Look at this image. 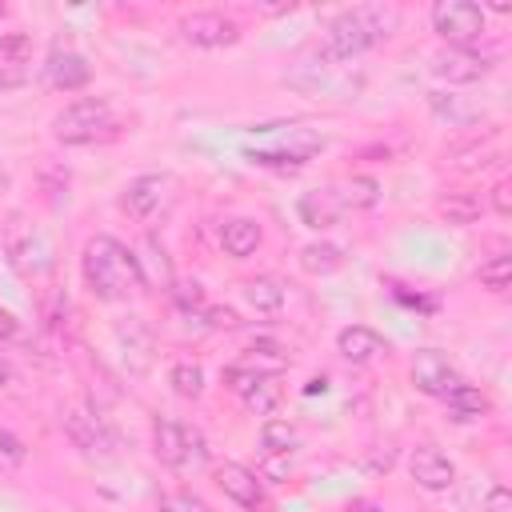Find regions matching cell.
Listing matches in <instances>:
<instances>
[{
  "mask_svg": "<svg viewBox=\"0 0 512 512\" xmlns=\"http://www.w3.org/2000/svg\"><path fill=\"white\" fill-rule=\"evenodd\" d=\"M16 336V316L8 308H0V344H8Z\"/></svg>",
  "mask_w": 512,
  "mask_h": 512,
  "instance_id": "cell-36",
  "label": "cell"
},
{
  "mask_svg": "<svg viewBox=\"0 0 512 512\" xmlns=\"http://www.w3.org/2000/svg\"><path fill=\"white\" fill-rule=\"evenodd\" d=\"M168 384H172V392H176V396H184V400H196V396L204 392V368H200V364H188V360H180V364H172V372H168Z\"/></svg>",
  "mask_w": 512,
  "mask_h": 512,
  "instance_id": "cell-27",
  "label": "cell"
},
{
  "mask_svg": "<svg viewBox=\"0 0 512 512\" xmlns=\"http://www.w3.org/2000/svg\"><path fill=\"white\" fill-rule=\"evenodd\" d=\"M260 444L268 456H288L296 448V424L292 420H280V416H268L260 424Z\"/></svg>",
  "mask_w": 512,
  "mask_h": 512,
  "instance_id": "cell-24",
  "label": "cell"
},
{
  "mask_svg": "<svg viewBox=\"0 0 512 512\" xmlns=\"http://www.w3.org/2000/svg\"><path fill=\"white\" fill-rule=\"evenodd\" d=\"M260 240H264V232H260V224H256L252 216H232V220L220 224V248H224L232 260L252 256V252L260 248Z\"/></svg>",
  "mask_w": 512,
  "mask_h": 512,
  "instance_id": "cell-16",
  "label": "cell"
},
{
  "mask_svg": "<svg viewBox=\"0 0 512 512\" xmlns=\"http://www.w3.org/2000/svg\"><path fill=\"white\" fill-rule=\"evenodd\" d=\"M432 72L448 84H476L492 72V60L480 52H464V48H444L432 56Z\"/></svg>",
  "mask_w": 512,
  "mask_h": 512,
  "instance_id": "cell-12",
  "label": "cell"
},
{
  "mask_svg": "<svg viewBox=\"0 0 512 512\" xmlns=\"http://www.w3.org/2000/svg\"><path fill=\"white\" fill-rule=\"evenodd\" d=\"M64 424H68V436H72L88 456H108V452H112V436H108V428H104L96 416H88V412H68Z\"/></svg>",
  "mask_w": 512,
  "mask_h": 512,
  "instance_id": "cell-17",
  "label": "cell"
},
{
  "mask_svg": "<svg viewBox=\"0 0 512 512\" xmlns=\"http://www.w3.org/2000/svg\"><path fill=\"white\" fill-rule=\"evenodd\" d=\"M436 212H440L448 224H472V220L480 216V200L468 196V192H452V196H444V200L436 204Z\"/></svg>",
  "mask_w": 512,
  "mask_h": 512,
  "instance_id": "cell-28",
  "label": "cell"
},
{
  "mask_svg": "<svg viewBox=\"0 0 512 512\" xmlns=\"http://www.w3.org/2000/svg\"><path fill=\"white\" fill-rule=\"evenodd\" d=\"M256 512H260V508H256Z\"/></svg>",
  "mask_w": 512,
  "mask_h": 512,
  "instance_id": "cell-41",
  "label": "cell"
},
{
  "mask_svg": "<svg viewBox=\"0 0 512 512\" xmlns=\"http://www.w3.org/2000/svg\"><path fill=\"white\" fill-rule=\"evenodd\" d=\"M336 352H340L348 364H372L380 352H388V340H384L376 328H368V324H348V328H340V336H336Z\"/></svg>",
  "mask_w": 512,
  "mask_h": 512,
  "instance_id": "cell-15",
  "label": "cell"
},
{
  "mask_svg": "<svg viewBox=\"0 0 512 512\" xmlns=\"http://www.w3.org/2000/svg\"><path fill=\"white\" fill-rule=\"evenodd\" d=\"M180 36L196 48H224V44H236L240 28L224 12H192L180 20Z\"/></svg>",
  "mask_w": 512,
  "mask_h": 512,
  "instance_id": "cell-9",
  "label": "cell"
},
{
  "mask_svg": "<svg viewBox=\"0 0 512 512\" xmlns=\"http://www.w3.org/2000/svg\"><path fill=\"white\" fill-rule=\"evenodd\" d=\"M396 28H400V12L396 8H384V4L344 8L324 28V60H332V64L352 60V56L376 48L380 40H388Z\"/></svg>",
  "mask_w": 512,
  "mask_h": 512,
  "instance_id": "cell-2",
  "label": "cell"
},
{
  "mask_svg": "<svg viewBox=\"0 0 512 512\" xmlns=\"http://www.w3.org/2000/svg\"><path fill=\"white\" fill-rule=\"evenodd\" d=\"M116 336L124 344V360L132 364V372H144L148 368V352H152V332L136 316H128V324H120Z\"/></svg>",
  "mask_w": 512,
  "mask_h": 512,
  "instance_id": "cell-22",
  "label": "cell"
},
{
  "mask_svg": "<svg viewBox=\"0 0 512 512\" xmlns=\"http://www.w3.org/2000/svg\"><path fill=\"white\" fill-rule=\"evenodd\" d=\"M456 380H460V376H456L452 360H448L440 348H420V352L412 356V384H416V392L444 400V392H448Z\"/></svg>",
  "mask_w": 512,
  "mask_h": 512,
  "instance_id": "cell-8",
  "label": "cell"
},
{
  "mask_svg": "<svg viewBox=\"0 0 512 512\" xmlns=\"http://www.w3.org/2000/svg\"><path fill=\"white\" fill-rule=\"evenodd\" d=\"M484 512H508V488H492L488 496V508Z\"/></svg>",
  "mask_w": 512,
  "mask_h": 512,
  "instance_id": "cell-37",
  "label": "cell"
},
{
  "mask_svg": "<svg viewBox=\"0 0 512 512\" xmlns=\"http://www.w3.org/2000/svg\"><path fill=\"white\" fill-rule=\"evenodd\" d=\"M24 460H28V448H24V440H20L16 432L0 428V472H16Z\"/></svg>",
  "mask_w": 512,
  "mask_h": 512,
  "instance_id": "cell-30",
  "label": "cell"
},
{
  "mask_svg": "<svg viewBox=\"0 0 512 512\" xmlns=\"http://www.w3.org/2000/svg\"><path fill=\"white\" fill-rule=\"evenodd\" d=\"M408 472H412V480H416L420 488H428V492H444V488L456 484V464H452L436 444H420V448L408 456Z\"/></svg>",
  "mask_w": 512,
  "mask_h": 512,
  "instance_id": "cell-11",
  "label": "cell"
},
{
  "mask_svg": "<svg viewBox=\"0 0 512 512\" xmlns=\"http://www.w3.org/2000/svg\"><path fill=\"white\" fill-rule=\"evenodd\" d=\"M20 84H24V72H20V68L0 64V96H4V92H12V88H20Z\"/></svg>",
  "mask_w": 512,
  "mask_h": 512,
  "instance_id": "cell-35",
  "label": "cell"
},
{
  "mask_svg": "<svg viewBox=\"0 0 512 512\" xmlns=\"http://www.w3.org/2000/svg\"><path fill=\"white\" fill-rule=\"evenodd\" d=\"M476 276H480V284H484L488 292H504V288L512 284V256H508V252H492L488 260H480Z\"/></svg>",
  "mask_w": 512,
  "mask_h": 512,
  "instance_id": "cell-26",
  "label": "cell"
},
{
  "mask_svg": "<svg viewBox=\"0 0 512 512\" xmlns=\"http://www.w3.org/2000/svg\"><path fill=\"white\" fill-rule=\"evenodd\" d=\"M244 300H248L256 312H280L284 300H288V292H284V284H280L276 276H256V280L244 284Z\"/></svg>",
  "mask_w": 512,
  "mask_h": 512,
  "instance_id": "cell-23",
  "label": "cell"
},
{
  "mask_svg": "<svg viewBox=\"0 0 512 512\" xmlns=\"http://www.w3.org/2000/svg\"><path fill=\"white\" fill-rule=\"evenodd\" d=\"M172 296H176L184 308H200V304H204V288H200L196 280H192V284H188V280H184V284H172Z\"/></svg>",
  "mask_w": 512,
  "mask_h": 512,
  "instance_id": "cell-32",
  "label": "cell"
},
{
  "mask_svg": "<svg viewBox=\"0 0 512 512\" xmlns=\"http://www.w3.org/2000/svg\"><path fill=\"white\" fill-rule=\"evenodd\" d=\"M136 264H140L144 288H148V284H160V288H172V284H176V276H172V264H168L164 248L156 244V236H144V248L136 252Z\"/></svg>",
  "mask_w": 512,
  "mask_h": 512,
  "instance_id": "cell-21",
  "label": "cell"
},
{
  "mask_svg": "<svg viewBox=\"0 0 512 512\" xmlns=\"http://www.w3.org/2000/svg\"><path fill=\"white\" fill-rule=\"evenodd\" d=\"M296 212H300V220H304L308 228L324 232V228L340 224V216H344L348 208H344V200H340V188L324 184V188H308V192H300Z\"/></svg>",
  "mask_w": 512,
  "mask_h": 512,
  "instance_id": "cell-13",
  "label": "cell"
},
{
  "mask_svg": "<svg viewBox=\"0 0 512 512\" xmlns=\"http://www.w3.org/2000/svg\"><path fill=\"white\" fill-rule=\"evenodd\" d=\"M324 152V132L292 120V124H260L244 136V160L260 168H304Z\"/></svg>",
  "mask_w": 512,
  "mask_h": 512,
  "instance_id": "cell-3",
  "label": "cell"
},
{
  "mask_svg": "<svg viewBox=\"0 0 512 512\" xmlns=\"http://www.w3.org/2000/svg\"><path fill=\"white\" fill-rule=\"evenodd\" d=\"M160 508H164V512H212L196 492H184V488H180V492H164V496H160Z\"/></svg>",
  "mask_w": 512,
  "mask_h": 512,
  "instance_id": "cell-31",
  "label": "cell"
},
{
  "mask_svg": "<svg viewBox=\"0 0 512 512\" xmlns=\"http://www.w3.org/2000/svg\"><path fill=\"white\" fill-rule=\"evenodd\" d=\"M296 260H300V268H304L308 276H332V272L344 268V248L332 244V240H312V244L300 248Z\"/></svg>",
  "mask_w": 512,
  "mask_h": 512,
  "instance_id": "cell-19",
  "label": "cell"
},
{
  "mask_svg": "<svg viewBox=\"0 0 512 512\" xmlns=\"http://www.w3.org/2000/svg\"><path fill=\"white\" fill-rule=\"evenodd\" d=\"M340 200H344V208H372L380 200V184L372 176H352L340 188Z\"/></svg>",
  "mask_w": 512,
  "mask_h": 512,
  "instance_id": "cell-29",
  "label": "cell"
},
{
  "mask_svg": "<svg viewBox=\"0 0 512 512\" xmlns=\"http://www.w3.org/2000/svg\"><path fill=\"white\" fill-rule=\"evenodd\" d=\"M152 452L160 464L176 468V472H192L208 460V448H204V432L200 428H188L180 420H168V416H156L152 420Z\"/></svg>",
  "mask_w": 512,
  "mask_h": 512,
  "instance_id": "cell-5",
  "label": "cell"
},
{
  "mask_svg": "<svg viewBox=\"0 0 512 512\" xmlns=\"http://www.w3.org/2000/svg\"><path fill=\"white\" fill-rule=\"evenodd\" d=\"M204 316H208V328H236L240 324V316L232 308H208Z\"/></svg>",
  "mask_w": 512,
  "mask_h": 512,
  "instance_id": "cell-34",
  "label": "cell"
},
{
  "mask_svg": "<svg viewBox=\"0 0 512 512\" xmlns=\"http://www.w3.org/2000/svg\"><path fill=\"white\" fill-rule=\"evenodd\" d=\"M8 384H12V368L0 360V388H8Z\"/></svg>",
  "mask_w": 512,
  "mask_h": 512,
  "instance_id": "cell-38",
  "label": "cell"
},
{
  "mask_svg": "<svg viewBox=\"0 0 512 512\" xmlns=\"http://www.w3.org/2000/svg\"><path fill=\"white\" fill-rule=\"evenodd\" d=\"M276 400H280V376H256L244 392V408L256 416H268L276 408Z\"/></svg>",
  "mask_w": 512,
  "mask_h": 512,
  "instance_id": "cell-25",
  "label": "cell"
},
{
  "mask_svg": "<svg viewBox=\"0 0 512 512\" xmlns=\"http://www.w3.org/2000/svg\"><path fill=\"white\" fill-rule=\"evenodd\" d=\"M4 188H8V176H4V172H0V192H4Z\"/></svg>",
  "mask_w": 512,
  "mask_h": 512,
  "instance_id": "cell-40",
  "label": "cell"
},
{
  "mask_svg": "<svg viewBox=\"0 0 512 512\" xmlns=\"http://www.w3.org/2000/svg\"><path fill=\"white\" fill-rule=\"evenodd\" d=\"M116 128L112 120V104L104 96H80L72 104H64L52 120V136L60 144H92L100 136H108Z\"/></svg>",
  "mask_w": 512,
  "mask_h": 512,
  "instance_id": "cell-4",
  "label": "cell"
},
{
  "mask_svg": "<svg viewBox=\"0 0 512 512\" xmlns=\"http://www.w3.org/2000/svg\"><path fill=\"white\" fill-rule=\"evenodd\" d=\"M44 80H48L56 92H80V88H88V80H92V64H88V56L64 48V52H52V56H48Z\"/></svg>",
  "mask_w": 512,
  "mask_h": 512,
  "instance_id": "cell-14",
  "label": "cell"
},
{
  "mask_svg": "<svg viewBox=\"0 0 512 512\" xmlns=\"http://www.w3.org/2000/svg\"><path fill=\"white\" fill-rule=\"evenodd\" d=\"M176 188H180V180H176L172 172H144V176H136V180L124 184L120 208H124L132 220L148 224L156 212H164V208L176 200Z\"/></svg>",
  "mask_w": 512,
  "mask_h": 512,
  "instance_id": "cell-7",
  "label": "cell"
},
{
  "mask_svg": "<svg viewBox=\"0 0 512 512\" xmlns=\"http://www.w3.org/2000/svg\"><path fill=\"white\" fill-rule=\"evenodd\" d=\"M484 28H488L484 8L472 4V0H436V4H432V32H436L448 48L476 52Z\"/></svg>",
  "mask_w": 512,
  "mask_h": 512,
  "instance_id": "cell-6",
  "label": "cell"
},
{
  "mask_svg": "<svg viewBox=\"0 0 512 512\" xmlns=\"http://www.w3.org/2000/svg\"><path fill=\"white\" fill-rule=\"evenodd\" d=\"M304 392H308V396H312V392H324V380H320V376H316V380H308V388H304Z\"/></svg>",
  "mask_w": 512,
  "mask_h": 512,
  "instance_id": "cell-39",
  "label": "cell"
},
{
  "mask_svg": "<svg viewBox=\"0 0 512 512\" xmlns=\"http://www.w3.org/2000/svg\"><path fill=\"white\" fill-rule=\"evenodd\" d=\"M80 272L96 300H128L132 292H144L136 252L116 236H92L80 256Z\"/></svg>",
  "mask_w": 512,
  "mask_h": 512,
  "instance_id": "cell-1",
  "label": "cell"
},
{
  "mask_svg": "<svg viewBox=\"0 0 512 512\" xmlns=\"http://www.w3.org/2000/svg\"><path fill=\"white\" fill-rule=\"evenodd\" d=\"M444 408H448V416H452L456 424H468V420H480V416L488 412V396H484L476 384L456 380V384L444 392Z\"/></svg>",
  "mask_w": 512,
  "mask_h": 512,
  "instance_id": "cell-18",
  "label": "cell"
},
{
  "mask_svg": "<svg viewBox=\"0 0 512 512\" xmlns=\"http://www.w3.org/2000/svg\"><path fill=\"white\" fill-rule=\"evenodd\" d=\"M212 480H216V488L228 496V500H236L240 508H260L264 504V484H260V476L252 472V468H244V464H236V460H224V464H216L212 468Z\"/></svg>",
  "mask_w": 512,
  "mask_h": 512,
  "instance_id": "cell-10",
  "label": "cell"
},
{
  "mask_svg": "<svg viewBox=\"0 0 512 512\" xmlns=\"http://www.w3.org/2000/svg\"><path fill=\"white\" fill-rule=\"evenodd\" d=\"M236 364H240L244 372H252V376H280V372L288 368V352H284L280 344H272V340H260V344H252Z\"/></svg>",
  "mask_w": 512,
  "mask_h": 512,
  "instance_id": "cell-20",
  "label": "cell"
},
{
  "mask_svg": "<svg viewBox=\"0 0 512 512\" xmlns=\"http://www.w3.org/2000/svg\"><path fill=\"white\" fill-rule=\"evenodd\" d=\"M492 208H496L500 216H512V184L500 180V184L492 188Z\"/></svg>",
  "mask_w": 512,
  "mask_h": 512,
  "instance_id": "cell-33",
  "label": "cell"
}]
</instances>
